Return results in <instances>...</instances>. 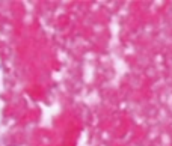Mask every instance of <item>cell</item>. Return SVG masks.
Returning a JSON list of instances; mask_svg holds the SVG:
<instances>
[]
</instances>
